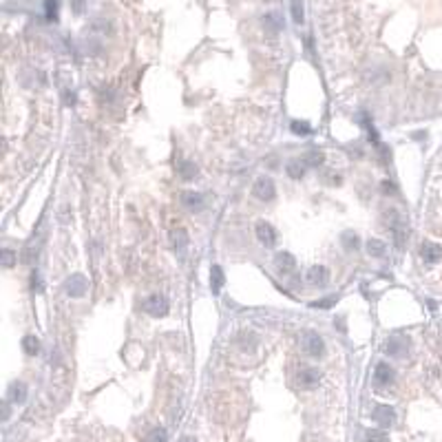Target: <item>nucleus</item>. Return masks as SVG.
<instances>
[{
  "mask_svg": "<svg viewBox=\"0 0 442 442\" xmlns=\"http://www.w3.org/2000/svg\"><path fill=\"white\" fill-rule=\"evenodd\" d=\"M420 257H423L424 263H438L442 259V245L440 243H431V241H424L420 245Z\"/></svg>",
  "mask_w": 442,
  "mask_h": 442,
  "instance_id": "13",
  "label": "nucleus"
},
{
  "mask_svg": "<svg viewBox=\"0 0 442 442\" xmlns=\"http://www.w3.org/2000/svg\"><path fill=\"white\" fill-rule=\"evenodd\" d=\"M305 170H308V164L301 159H292V162H288V166H285V173H288V177L292 179H301L305 177Z\"/></svg>",
  "mask_w": 442,
  "mask_h": 442,
  "instance_id": "19",
  "label": "nucleus"
},
{
  "mask_svg": "<svg viewBox=\"0 0 442 442\" xmlns=\"http://www.w3.org/2000/svg\"><path fill=\"white\" fill-rule=\"evenodd\" d=\"M252 195H255L259 202H272V199L276 197V186H274V182L270 177L261 175V177H257L255 186H252Z\"/></svg>",
  "mask_w": 442,
  "mask_h": 442,
  "instance_id": "5",
  "label": "nucleus"
},
{
  "mask_svg": "<svg viewBox=\"0 0 442 442\" xmlns=\"http://www.w3.org/2000/svg\"><path fill=\"white\" fill-rule=\"evenodd\" d=\"M263 29L268 31V34L276 36L281 29H283V18H281L276 11H270V14L263 16Z\"/></svg>",
  "mask_w": 442,
  "mask_h": 442,
  "instance_id": "17",
  "label": "nucleus"
},
{
  "mask_svg": "<svg viewBox=\"0 0 442 442\" xmlns=\"http://www.w3.org/2000/svg\"><path fill=\"white\" fill-rule=\"evenodd\" d=\"M9 400L14 405H22L24 400H27V394H29V389H27V385L22 383V380H14V383L9 385Z\"/></svg>",
  "mask_w": 442,
  "mask_h": 442,
  "instance_id": "16",
  "label": "nucleus"
},
{
  "mask_svg": "<svg viewBox=\"0 0 442 442\" xmlns=\"http://www.w3.org/2000/svg\"><path fill=\"white\" fill-rule=\"evenodd\" d=\"M371 418H374L383 429H389L391 424L396 423V411H394V407H389V405H376L374 411H371Z\"/></svg>",
  "mask_w": 442,
  "mask_h": 442,
  "instance_id": "7",
  "label": "nucleus"
},
{
  "mask_svg": "<svg viewBox=\"0 0 442 442\" xmlns=\"http://www.w3.org/2000/svg\"><path fill=\"white\" fill-rule=\"evenodd\" d=\"M341 243H343V248H345L347 252H356L358 248H361V239H358V235L356 232H351V230H345L341 235Z\"/></svg>",
  "mask_w": 442,
  "mask_h": 442,
  "instance_id": "22",
  "label": "nucleus"
},
{
  "mask_svg": "<svg viewBox=\"0 0 442 442\" xmlns=\"http://www.w3.org/2000/svg\"><path fill=\"white\" fill-rule=\"evenodd\" d=\"M336 301H338V296H327V298H321V301H314L312 308H316V310H330Z\"/></svg>",
  "mask_w": 442,
  "mask_h": 442,
  "instance_id": "32",
  "label": "nucleus"
},
{
  "mask_svg": "<svg viewBox=\"0 0 442 442\" xmlns=\"http://www.w3.org/2000/svg\"><path fill=\"white\" fill-rule=\"evenodd\" d=\"M84 5H87V0H69V7H71V11L75 16H80L84 11Z\"/></svg>",
  "mask_w": 442,
  "mask_h": 442,
  "instance_id": "33",
  "label": "nucleus"
},
{
  "mask_svg": "<svg viewBox=\"0 0 442 442\" xmlns=\"http://www.w3.org/2000/svg\"><path fill=\"white\" fill-rule=\"evenodd\" d=\"M197 173H199L197 164L190 162V159H186V162H182L177 166V175L184 179V182H190V179H195V177H197Z\"/></svg>",
  "mask_w": 442,
  "mask_h": 442,
  "instance_id": "20",
  "label": "nucleus"
},
{
  "mask_svg": "<svg viewBox=\"0 0 442 442\" xmlns=\"http://www.w3.org/2000/svg\"><path fill=\"white\" fill-rule=\"evenodd\" d=\"M303 350H305L308 356H312V358H323L325 356V341H323V336L318 332L310 330L303 334Z\"/></svg>",
  "mask_w": 442,
  "mask_h": 442,
  "instance_id": "2",
  "label": "nucleus"
},
{
  "mask_svg": "<svg viewBox=\"0 0 442 442\" xmlns=\"http://www.w3.org/2000/svg\"><path fill=\"white\" fill-rule=\"evenodd\" d=\"M22 350L27 356H36L40 351V338L34 336V334H29V336L22 338Z\"/></svg>",
  "mask_w": 442,
  "mask_h": 442,
  "instance_id": "23",
  "label": "nucleus"
},
{
  "mask_svg": "<svg viewBox=\"0 0 442 442\" xmlns=\"http://www.w3.org/2000/svg\"><path fill=\"white\" fill-rule=\"evenodd\" d=\"M296 383H298V387H303V389H312V387H316V385L321 383V371H318L316 367H303V369L296 374Z\"/></svg>",
  "mask_w": 442,
  "mask_h": 442,
  "instance_id": "9",
  "label": "nucleus"
},
{
  "mask_svg": "<svg viewBox=\"0 0 442 442\" xmlns=\"http://www.w3.org/2000/svg\"><path fill=\"white\" fill-rule=\"evenodd\" d=\"M255 235H257V239H259V243L265 245V248H274V245H276V239H279L274 226L268 223V221H257Z\"/></svg>",
  "mask_w": 442,
  "mask_h": 442,
  "instance_id": "6",
  "label": "nucleus"
},
{
  "mask_svg": "<svg viewBox=\"0 0 442 442\" xmlns=\"http://www.w3.org/2000/svg\"><path fill=\"white\" fill-rule=\"evenodd\" d=\"M365 250L369 257H376V259H380V257L387 255V243L380 239H367L365 243Z\"/></svg>",
  "mask_w": 442,
  "mask_h": 442,
  "instance_id": "21",
  "label": "nucleus"
},
{
  "mask_svg": "<svg viewBox=\"0 0 442 442\" xmlns=\"http://www.w3.org/2000/svg\"><path fill=\"white\" fill-rule=\"evenodd\" d=\"M387 226H389L391 235H394V243L398 245V248H403L405 239H407V226H405L403 217H400L396 210H389L387 212Z\"/></svg>",
  "mask_w": 442,
  "mask_h": 442,
  "instance_id": "4",
  "label": "nucleus"
},
{
  "mask_svg": "<svg viewBox=\"0 0 442 442\" xmlns=\"http://www.w3.org/2000/svg\"><path fill=\"white\" fill-rule=\"evenodd\" d=\"M170 241H173V248L177 255H186L188 250V241H190V237H188V232L184 230V228H177V230L170 232Z\"/></svg>",
  "mask_w": 442,
  "mask_h": 442,
  "instance_id": "15",
  "label": "nucleus"
},
{
  "mask_svg": "<svg viewBox=\"0 0 442 442\" xmlns=\"http://www.w3.org/2000/svg\"><path fill=\"white\" fill-rule=\"evenodd\" d=\"M142 308H144V312L148 314V316L153 318H162L168 314V298L164 296V294H150V296L144 298V303H142Z\"/></svg>",
  "mask_w": 442,
  "mask_h": 442,
  "instance_id": "1",
  "label": "nucleus"
},
{
  "mask_svg": "<svg viewBox=\"0 0 442 442\" xmlns=\"http://www.w3.org/2000/svg\"><path fill=\"white\" fill-rule=\"evenodd\" d=\"M290 129H292L294 135H301V137H308V135H312V124L305 120H292V124H290Z\"/></svg>",
  "mask_w": 442,
  "mask_h": 442,
  "instance_id": "24",
  "label": "nucleus"
},
{
  "mask_svg": "<svg viewBox=\"0 0 442 442\" xmlns=\"http://www.w3.org/2000/svg\"><path fill=\"white\" fill-rule=\"evenodd\" d=\"M305 281H308L312 288H325L330 283V270L325 265H312L305 274Z\"/></svg>",
  "mask_w": 442,
  "mask_h": 442,
  "instance_id": "8",
  "label": "nucleus"
},
{
  "mask_svg": "<svg viewBox=\"0 0 442 442\" xmlns=\"http://www.w3.org/2000/svg\"><path fill=\"white\" fill-rule=\"evenodd\" d=\"M44 16L49 22L58 20V0H44Z\"/></svg>",
  "mask_w": 442,
  "mask_h": 442,
  "instance_id": "27",
  "label": "nucleus"
},
{
  "mask_svg": "<svg viewBox=\"0 0 442 442\" xmlns=\"http://www.w3.org/2000/svg\"><path fill=\"white\" fill-rule=\"evenodd\" d=\"M394 376H396L394 367H391L389 363L380 361L374 369V383L378 385V387H389V385L394 383Z\"/></svg>",
  "mask_w": 442,
  "mask_h": 442,
  "instance_id": "10",
  "label": "nucleus"
},
{
  "mask_svg": "<svg viewBox=\"0 0 442 442\" xmlns=\"http://www.w3.org/2000/svg\"><path fill=\"white\" fill-rule=\"evenodd\" d=\"M274 265H276V270H281L283 274H290V272L296 270V259H294L292 252L281 250V252L274 255Z\"/></svg>",
  "mask_w": 442,
  "mask_h": 442,
  "instance_id": "14",
  "label": "nucleus"
},
{
  "mask_svg": "<svg viewBox=\"0 0 442 442\" xmlns=\"http://www.w3.org/2000/svg\"><path fill=\"white\" fill-rule=\"evenodd\" d=\"M31 290H34V292H42V290H44L42 276H40L38 268H34V270H31Z\"/></svg>",
  "mask_w": 442,
  "mask_h": 442,
  "instance_id": "31",
  "label": "nucleus"
},
{
  "mask_svg": "<svg viewBox=\"0 0 442 442\" xmlns=\"http://www.w3.org/2000/svg\"><path fill=\"white\" fill-rule=\"evenodd\" d=\"M407 350H409V343L405 341V338H398V336L387 338V343L383 345V351L389 356V358H403V356L407 354Z\"/></svg>",
  "mask_w": 442,
  "mask_h": 442,
  "instance_id": "11",
  "label": "nucleus"
},
{
  "mask_svg": "<svg viewBox=\"0 0 442 442\" xmlns=\"http://www.w3.org/2000/svg\"><path fill=\"white\" fill-rule=\"evenodd\" d=\"M64 292H67V296H71V298H82L89 292V279L80 272L71 274V276L64 281Z\"/></svg>",
  "mask_w": 442,
  "mask_h": 442,
  "instance_id": "3",
  "label": "nucleus"
},
{
  "mask_svg": "<svg viewBox=\"0 0 442 442\" xmlns=\"http://www.w3.org/2000/svg\"><path fill=\"white\" fill-rule=\"evenodd\" d=\"M290 9H292V20L296 24H301L305 20V7H303V0H290Z\"/></svg>",
  "mask_w": 442,
  "mask_h": 442,
  "instance_id": "25",
  "label": "nucleus"
},
{
  "mask_svg": "<svg viewBox=\"0 0 442 442\" xmlns=\"http://www.w3.org/2000/svg\"><path fill=\"white\" fill-rule=\"evenodd\" d=\"M168 440V433H166V429L162 427H155L153 431L148 433V438H146V442H166Z\"/></svg>",
  "mask_w": 442,
  "mask_h": 442,
  "instance_id": "30",
  "label": "nucleus"
},
{
  "mask_svg": "<svg viewBox=\"0 0 442 442\" xmlns=\"http://www.w3.org/2000/svg\"><path fill=\"white\" fill-rule=\"evenodd\" d=\"M367 442H389V436L383 429H369L367 431Z\"/></svg>",
  "mask_w": 442,
  "mask_h": 442,
  "instance_id": "29",
  "label": "nucleus"
},
{
  "mask_svg": "<svg viewBox=\"0 0 442 442\" xmlns=\"http://www.w3.org/2000/svg\"><path fill=\"white\" fill-rule=\"evenodd\" d=\"M64 104H67V106L75 104V93H73V91H64Z\"/></svg>",
  "mask_w": 442,
  "mask_h": 442,
  "instance_id": "35",
  "label": "nucleus"
},
{
  "mask_svg": "<svg viewBox=\"0 0 442 442\" xmlns=\"http://www.w3.org/2000/svg\"><path fill=\"white\" fill-rule=\"evenodd\" d=\"M182 203L188 208V210L199 212V210H203V206H206V197L197 190H186V192H182Z\"/></svg>",
  "mask_w": 442,
  "mask_h": 442,
  "instance_id": "12",
  "label": "nucleus"
},
{
  "mask_svg": "<svg viewBox=\"0 0 442 442\" xmlns=\"http://www.w3.org/2000/svg\"><path fill=\"white\" fill-rule=\"evenodd\" d=\"M334 325H338V330H341V332L347 330V327H345V318H338V321H334Z\"/></svg>",
  "mask_w": 442,
  "mask_h": 442,
  "instance_id": "36",
  "label": "nucleus"
},
{
  "mask_svg": "<svg viewBox=\"0 0 442 442\" xmlns=\"http://www.w3.org/2000/svg\"><path fill=\"white\" fill-rule=\"evenodd\" d=\"M303 162L308 164V166H321V164L325 162V155H323L318 148H312L303 155Z\"/></svg>",
  "mask_w": 442,
  "mask_h": 442,
  "instance_id": "26",
  "label": "nucleus"
},
{
  "mask_svg": "<svg viewBox=\"0 0 442 442\" xmlns=\"http://www.w3.org/2000/svg\"><path fill=\"white\" fill-rule=\"evenodd\" d=\"M223 283H226V274H223L221 265H212V268H210V290H212V294H219L221 288H223Z\"/></svg>",
  "mask_w": 442,
  "mask_h": 442,
  "instance_id": "18",
  "label": "nucleus"
},
{
  "mask_svg": "<svg viewBox=\"0 0 442 442\" xmlns=\"http://www.w3.org/2000/svg\"><path fill=\"white\" fill-rule=\"evenodd\" d=\"M0 265H2V268H14L16 265V252L14 250H2L0 252Z\"/></svg>",
  "mask_w": 442,
  "mask_h": 442,
  "instance_id": "28",
  "label": "nucleus"
},
{
  "mask_svg": "<svg viewBox=\"0 0 442 442\" xmlns=\"http://www.w3.org/2000/svg\"><path fill=\"white\" fill-rule=\"evenodd\" d=\"M179 442H197V440H195V438H190V436H184Z\"/></svg>",
  "mask_w": 442,
  "mask_h": 442,
  "instance_id": "37",
  "label": "nucleus"
},
{
  "mask_svg": "<svg viewBox=\"0 0 442 442\" xmlns=\"http://www.w3.org/2000/svg\"><path fill=\"white\" fill-rule=\"evenodd\" d=\"M383 192H385V195H394V192H396V186L389 182V179H385V182H383Z\"/></svg>",
  "mask_w": 442,
  "mask_h": 442,
  "instance_id": "34",
  "label": "nucleus"
}]
</instances>
